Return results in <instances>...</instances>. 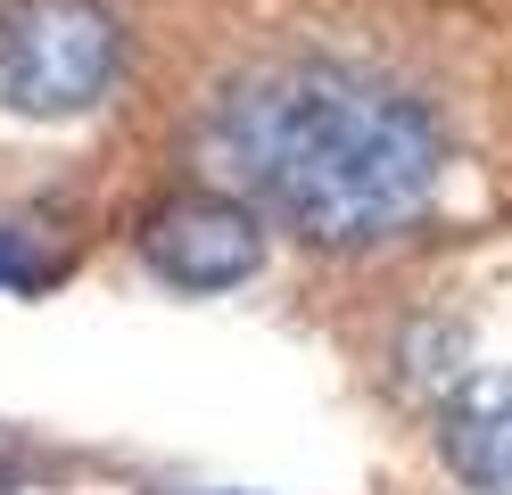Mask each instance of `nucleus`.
Instances as JSON below:
<instances>
[{
    "label": "nucleus",
    "instance_id": "20e7f679",
    "mask_svg": "<svg viewBox=\"0 0 512 495\" xmlns=\"http://www.w3.org/2000/svg\"><path fill=\"white\" fill-rule=\"evenodd\" d=\"M446 462L479 495H512V372L471 380L446 405Z\"/></svg>",
    "mask_w": 512,
    "mask_h": 495
},
{
    "label": "nucleus",
    "instance_id": "f257e3e1",
    "mask_svg": "<svg viewBox=\"0 0 512 495\" xmlns=\"http://www.w3.org/2000/svg\"><path fill=\"white\" fill-rule=\"evenodd\" d=\"M215 141L232 157V174L290 231L339 240V248L422 223L446 165L422 99L331 58H290L248 75L223 99Z\"/></svg>",
    "mask_w": 512,
    "mask_h": 495
},
{
    "label": "nucleus",
    "instance_id": "f03ea898",
    "mask_svg": "<svg viewBox=\"0 0 512 495\" xmlns=\"http://www.w3.org/2000/svg\"><path fill=\"white\" fill-rule=\"evenodd\" d=\"M124 33L100 0H0V108L9 116H83L116 91Z\"/></svg>",
    "mask_w": 512,
    "mask_h": 495
},
{
    "label": "nucleus",
    "instance_id": "39448f33",
    "mask_svg": "<svg viewBox=\"0 0 512 495\" xmlns=\"http://www.w3.org/2000/svg\"><path fill=\"white\" fill-rule=\"evenodd\" d=\"M42 281H50V264H34L9 231H0V289H42Z\"/></svg>",
    "mask_w": 512,
    "mask_h": 495
},
{
    "label": "nucleus",
    "instance_id": "7ed1b4c3",
    "mask_svg": "<svg viewBox=\"0 0 512 495\" xmlns=\"http://www.w3.org/2000/svg\"><path fill=\"white\" fill-rule=\"evenodd\" d=\"M141 264L157 281L174 289H240L256 264H265V231H256L248 207H232V198L215 190H190V198H166L149 223H141Z\"/></svg>",
    "mask_w": 512,
    "mask_h": 495
}]
</instances>
